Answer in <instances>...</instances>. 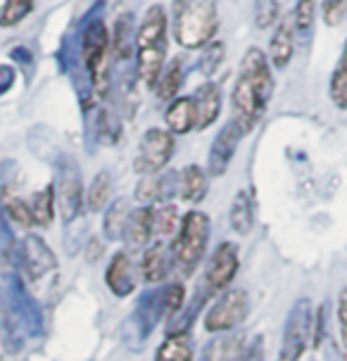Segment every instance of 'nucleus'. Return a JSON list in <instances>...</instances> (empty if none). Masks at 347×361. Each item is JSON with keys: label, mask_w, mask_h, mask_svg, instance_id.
Listing matches in <instances>:
<instances>
[{"label": "nucleus", "mask_w": 347, "mask_h": 361, "mask_svg": "<svg viewBox=\"0 0 347 361\" xmlns=\"http://www.w3.org/2000/svg\"><path fill=\"white\" fill-rule=\"evenodd\" d=\"M248 312H250V298L245 290L241 288L224 290L221 298L205 314V328H207V333H217V335L236 331L248 319Z\"/></svg>", "instance_id": "obj_8"}, {"label": "nucleus", "mask_w": 347, "mask_h": 361, "mask_svg": "<svg viewBox=\"0 0 347 361\" xmlns=\"http://www.w3.org/2000/svg\"><path fill=\"white\" fill-rule=\"evenodd\" d=\"M164 124L166 131L174 135H185L193 128H197V112L193 98H178L174 100L164 112Z\"/></svg>", "instance_id": "obj_20"}, {"label": "nucleus", "mask_w": 347, "mask_h": 361, "mask_svg": "<svg viewBox=\"0 0 347 361\" xmlns=\"http://www.w3.org/2000/svg\"><path fill=\"white\" fill-rule=\"evenodd\" d=\"M338 326H340V340L347 350V286L338 295Z\"/></svg>", "instance_id": "obj_40"}, {"label": "nucleus", "mask_w": 347, "mask_h": 361, "mask_svg": "<svg viewBox=\"0 0 347 361\" xmlns=\"http://www.w3.org/2000/svg\"><path fill=\"white\" fill-rule=\"evenodd\" d=\"M231 228L236 231L238 235H248L255 226V204H252V195L248 190L236 192L233 202H231Z\"/></svg>", "instance_id": "obj_24"}, {"label": "nucleus", "mask_w": 347, "mask_h": 361, "mask_svg": "<svg viewBox=\"0 0 347 361\" xmlns=\"http://www.w3.org/2000/svg\"><path fill=\"white\" fill-rule=\"evenodd\" d=\"M314 19H317V3L314 0H298L293 12V27L295 34L307 36L314 29Z\"/></svg>", "instance_id": "obj_33"}, {"label": "nucleus", "mask_w": 347, "mask_h": 361, "mask_svg": "<svg viewBox=\"0 0 347 361\" xmlns=\"http://www.w3.org/2000/svg\"><path fill=\"white\" fill-rule=\"evenodd\" d=\"M171 267H174V257L169 252V247H166L164 243H155V245H150V247L145 250L140 271H143L145 283L157 286V283H162L166 276H169Z\"/></svg>", "instance_id": "obj_19"}, {"label": "nucleus", "mask_w": 347, "mask_h": 361, "mask_svg": "<svg viewBox=\"0 0 347 361\" xmlns=\"http://www.w3.org/2000/svg\"><path fill=\"white\" fill-rule=\"evenodd\" d=\"M281 19V0H255V27L267 31L279 24Z\"/></svg>", "instance_id": "obj_32"}, {"label": "nucleus", "mask_w": 347, "mask_h": 361, "mask_svg": "<svg viewBox=\"0 0 347 361\" xmlns=\"http://www.w3.org/2000/svg\"><path fill=\"white\" fill-rule=\"evenodd\" d=\"M195 102V112H197V128H207L219 119L221 114V90L217 83H202L197 86L195 93L190 95Z\"/></svg>", "instance_id": "obj_18"}, {"label": "nucleus", "mask_w": 347, "mask_h": 361, "mask_svg": "<svg viewBox=\"0 0 347 361\" xmlns=\"http://www.w3.org/2000/svg\"><path fill=\"white\" fill-rule=\"evenodd\" d=\"M248 352L245 335L241 331L219 333L214 340L205 345L200 361H241Z\"/></svg>", "instance_id": "obj_15"}, {"label": "nucleus", "mask_w": 347, "mask_h": 361, "mask_svg": "<svg viewBox=\"0 0 347 361\" xmlns=\"http://www.w3.org/2000/svg\"><path fill=\"white\" fill-rule=\"evenodd\" d=\"M15 79H17L15 67H10V64H0V95H5L12 86H15Z\"/></svg>", "instance_id": "obj_42"}, {"label": "nucleus", "mask_w": 347, "mask_h": 361, "mask_svg": "<svg viewBox=\"0 0 347 361\" xmlns=\"http://www.w3.org/2000/svg\"><path fill=\"white\" fill-rule=\"evenodd\" d=\"M5 302H8L12 316L19 324V328L24 331L27 338H38L43 333V314L38 302L34 300V295L24 288V281L17 274L5 276Z\"/></svg>", "instance_id": "obj_7"}, {"label": "nucleus", "mask_w": 347, "mask_h": 361, "mask_svg": "<svg viewBox=\"0 0 347 361\" xmlns=\"http://www.w3.org/2000/svg\"><path fill=\"white\" fill-rule=\"evenodd\" d=\"M174 38L185 50H202L219 29V12L214 0H174Z\"/></svg>", "instance_id": "obj_3"}, {"label": "nucleus", "mask_w": 347, "mask_h": 361, "mask_svg": "<svg viewBox=\"0 0 347 361\" xmlns=\"http://www.w3.org/2000/svg\"><path fill=\"white\" fill-rule=\"evenodd\" d=\"M326 338V305L319 307V312H314V331H312V343L319 347Z\"/></svg>", "instance_id": "obj_41"}, {"label": "nucleus", "mask_w": 347, "mask_h": 361, "mask_svg": "<svg viewBox=\"0 0 347 361\" xmlns=\"http://www.w3.org/2000/svg\"><path fill=\"white\" fill-rule=\"evenodd\" d=\"M136 22H133V12H121L117 15L112 24V34H110V48H112V60L126 62L131 53L136 50Z\"/></svg>", "instance_id": "obj_16"}, {"label": "nucleus", "mask_w": 347, "mask_h": 361, "mask_svg": "<svg viewBox=\"0 0 347 361\" xmlns=\"http://www.w3.org/2000/svg\"><path fill=\"white\" fill-rule=\"evenodd\" d=\"M241 126L236 124L233 119L229 121L226 126L219 128V133L214 135V140H212V147H209V157H207V171L209 176H224V173L229 171L231 166V159H233V154L238 150V143H241L243 138Z\"/></svg>", "instance_id": "obj_13"}, {"label": "nucleus", "mask_w": 347, "mask_h": 361, "mask_svg": "<svg viewBox=\"0 0 347 361\" xmlns=\"http://www.w3.org/2000/svg\"><path fill=\"white\" fill-rule=\"evenodd\" d=\"M3 207L8 212L10 219H15L19 226H24V228H29V226H34V214H31V204H27L24 200H19L17 195H12V192H5L3 195Z\"/></svg>", "instance_id": "obj_34"}, {"label": "nucleus", "mask_w": 347, "mask_h": 361, "mask_svg": "<svg viewBox=\"0 0 347 361\" xmlns=\"http://www.w3.org/2000/svg\"><path fill=\"white\" fill-rule=\"evenodd\" d=\"M209 243V216L202 212H188L181 224H178L176 238L171 243V257L174 267L178 274L190 276L193 271L200 267Z\"/></svg>", "instance_id": "obj_5"}, {"label": "nucleus", "mask_w": 347, "mask_h": 361, "mask_svg": "<svg viewBox=\"0 0 347 361\" xmlns=\"http://www.w3.org/2000/svg\"><path fill=\"white\" fill-rule=\"evenodd\" d=\"M100 252H102V245L98 243V238H91V240H88V262L98 259Z\"/></svg>", "instance_id": "obj_44"}, {"label": "nucleus", "mask_w": 347, "mask_h": 361, "mask_svg": "<svg viewBox=\"0 0 347 361\" xmlns=\"http://www.w3.org/2000/svg\"><path fill=\"white\" fill-rule=\"evenodd\" d=\"M274 93V74L272 62L264 55V50L250 48L241 60L231 105H233V119L241 126L243 133H250L264 117L267 105Z\"/></svg>", "instance_id": "obj_1"}, {"label": "nucleus", "mask_w": 347, "mask_h": 361, "mask_svg": "<svg viewBox=\"0 0 347 361\" xmlns=\"http://www.w3.org/2000/svg\"><path fill=\"white\" fill-rule=\"evenodd\" d=\"M131 202L126 197H119L107 204L105 219H102V231H105L107 240H121L126 235L128 216H131Z\"/></svg>", "instance_id": "obj_23"}, {"label": "nucleus", "mask_w": 347, "mask_h": 361, "mask_svg": "<svg viewBox=\"0 0 347 361\" xmlns=\"http://www.w3.org/2000/svg\"><path fill=\"white\" fill-rule=\"evenodd\" d=\"M31 214L38 226H50L55 216V185H46L31 197Z\"/></svg>", "instance_id": "obj_29"}, {"label": "nucleus", "mask_w": 347, "mask_h": 361, "mask_svg": "<svg viewBox=\"0 0 347 361\" xmlns=\"http://www.w3.org/2000/svg\"><path fill=\"white\" fill-rule=\"evenodd\" d=\"M110 31L102 19H91L81 34V62L86 67L88 81L93 83L95 98L102 100L110 93Z\"/></svg>", "instance_id": "obj_4"}, {"label": "nucleus", "mask_w": 347, "mask_h": 361, "mask_svg": "<svg viewBox=\"0 0 347 361\" xmlns=\"http://www.w3.org/2000/svg\"><path fill=\"white\" fill-rule=\"evenodd\" d=\"M183 74H185V64H183V57H174L164 64L162 74H159V81H157V98L162 102H169L176 98V93L181 90V83H183Z\"/></svg>", "instance_id": "obj_25"}, {"label": "nucleus", "mask_w": 347, "mask_h": 361, "mask_svg": "<svg viewBox=\"0 0 347 361\" xmlns=\"http://www.w3.org/2000/svg\"><path fill=\"white\" fill-rule=\"evenodd\" d=\"M241 361H264V343H262V338H257L255 343L248 347L245 357Z\"/></svg>", "instance_id": "obj_43"}, {"label": "nucleus", "mask_w": 347, "mask_h": 361, "mask_svg": "<svg viewBox=\"0 0 347 361\" xmlns=\"http://www.w3.org/2000/svg\"><path fill=\"white\" fill-rule=\"evenodd\" d=\"M166 12L162 5H152L147 8L143 22L138 27L136 36V74L145 86L155 88L166 64V41L169 34L166 29Z\"/></svg>", "instance_id": "obj_2"}, {"label": "nucleus", "mask_w": 347, "mask_h": 361, "mask_svg": "<svg viewBox=\"0 0 347 361\" xmlns=\"http://www.w3.org/2000/svg\"><path fill=\"white\" fill-rule=\"evenodd\" d=\"M238 247L233 243H221L214 250V255L209 257L207 274H205V293L209 295H221L224 290L231 286V281L238 274Z\"/></svg>", "instance_id": "obj_11"}, {"label": "nucleus", "mask_w": 347, "mask_h": 361, "mask_svg": "<svg viewBox=\"0 0 347 361\" xmlns=\"http://www.w3.org/2000/svg\"><path fill=\"white\" fill-rule=\"evenodd\" d=\"M136 200L143 204H152V202H164L162 200V178L159 176H143V180L136 188Z\"/></svg>", "instance_id": "obj_35"}, {"label": "nucleus", "mask_w": 347, "mask_h": 361, "mask_svg": "<svg viewBox=\"0 0 347 361\" xmlns=\"http://www.w3.org/2000/svg\"><path fill=\"white\" fill-rule=\"evenodd\" d=\"M10 55L15 57V60H17V64H29V62H31V53H29V50H24V48H17V50H12Z\"/></svg>", "instance_id": "obj_45"}, {"label": "nucleus", "mask_w": 347, "mask_h": 361, "mask_svg": "<svg viewBox=\"0 0 347 361\" xmlns=\"http://www.w3.org/2000/svg\"><path fill=\"white\" fill-rule=\"evenodd\" d=\"M110 197H112V176H110V171L95 173V178L91 180L88 192H86V207L91 212H100V209H105L107 204L112 202Z\"/></svg>", "instance_id": "obj_27"}, {"label": "nucleus", "mask_w": 347, "mask_h": 361, "mask_svg": "<svg viewBox=\"0 0 347 361\" xmlns=\"http://www.w3.org/2000/svg\"><path fill=\"white\" fill-rule=\"evenodd\" d=\"M36 0H3L0 5V27H17L34 12Z\"/></svg>", "instance_id": "obj_30"}, {"label": "nucleus", "mask_w": 347, "mask_h": 361, "mask_svg": "<svg viewBox=\"0 0 347 361\" xmlns=\"http://www.w3.org/2000/svg\"><path fill=\"white\" fill-rule=\"evenodd\" d=\"M347 17V0H321V19L326 27H340Z\"/></svg>", "instance_id": "obj_38"}, {"label": "nucleus", "mask_w": 347, "mask_h": 361, "mask_svg": "<svg viewBox=\"0 0 347 361\" xmlns=\"http://www.w3.org/2000/svg\"><path fill=\"white\" fill-rule=\"evenodd\" d=\"M155 361H193V347L188 335H166L159 345Z\"/></svg>", "instance_id": "obj_28"}, {"label": "nucleus", "mask_w": 347, "mask_h": 361, "mask_svg": "<svg viewBox=\"0 0 347 361\" xmlns=\"http://www.w3.org/2000/svg\"><path fill=\"white\" fill-rule=\"evenodd\" d=\"M105 283L114 298H128L136 290V267L126 252L112 255L105 271Z\"/></svg>", "instance_id": "obj_14"}, {"label": "nucleus", "mask_w": 347, "mask_h": 361, "mask_svg": "<svg viewBox=\"0 0 347 361\" xmlns=\"http://www.w3.org/2000/svg\"><path fill=\"white\" fill-rule=\"evenodd\" d=\"M224 55H226V50H224V43H209V45H205V53L200 57V72L205 76H212L217 72V69L221 67V62H224Z\"/></svg>", "instance_id": "obj_37"}, {"label": "nucleus", "mask_w": 347, "mask_h": 361, "mask_svg": "<svg viewBox=\"0 0 347 361\" xmlns=\"http://www.w3.org/2000/svg\"><path fill=\"white\" fill-rule=\"evenodd\" d=\"M152 233H155V209L150 204L133 209L131 216H128L126 235H124L128 245L131 247H143L145 243H150Z\"/></svg>", "instance_id": "obj_21"}, {"label": "nucleus", "mask_w": 347, "mask_h": 361, "mask_svg": "<svg viewBox=\"0 0 347 361\" xmlns=\"http://www.w3.org/2000/svg\"><path fill=\"white\" fill-rule=\"evenodd\" d=\"M19 267L31 281H38L57 271V259L41 235H27L19 243Z\"/></svg>", "instance_id": "obj_12"}, {"label": "nucleus", "mask_w": 347, "mask_h": 361, "mask_svg": "<svg viewBox=\"0 0 347 361\" xmlns=\"http://www.w3.org/2000/svg\"><path fill=\"white\" fill-rule=\"evenodd\" d=\"M119 133H121L119 119L114 117L110 109H100L98 117H95V138L105 145H117Z\"/></svg>", "instance_id": "obj_31"}, {"label": "nucleus", "mask_w": 347, "mask_h": 361, "mask_svg": "<svg viewBox=\"0 0 347 361\" xmlns=\"http://www.w3.org/2000/svg\"><path fill=\"white\" fill-rule=\"evenodd\" d=\"M178 214L174 209V204L162 202V207L155 212V233L159 235H171L174 231H178Z\"/></svg>", "instance_id": "obj_36"}, {"label": "nucleus", "mask_w": 347, "mask_h": 361, "mask_svg": "<svg viewBox=\"0 0 347 361\" xmlns=\"http://www.w3.org/2000/svg\"><path fill=\"white\" fill-rule=\"evenodd\" d=\"M174 154V133L166 128H150L140 138V150L136 157V171L143 176L162 171Z\"/></svg>", "instance_id": "obj_10"}, {"label": "nucleus", "mask_w": 347, "mask_h": 361, "mask_svg": "<svg viewBox=\"0 0 347 361\" xmlns=\"http://www.w3.org/2000/svg\"><path fill=\"white\" fill-rule=\"evenodd\" d=\"M329 95H331V102L338 109H347V38L343 43V53L338 57L336 69H333V76L329 83Z\"/></svg>", "instance_id": "obj_26"}, {"label": "nucleus", "mask_w": 347, "mask_h": 361, "mask_svg": "<svg viewBox=\"0 0 347 361\" xmlns=\"http://www.w3.org/2000/svg\"><path fill=\"white\" fill-rule=\"evenodd\" d=\"M15 250V233H12L10 216L0 204V252H12Z\"/></svg>", "instance_id": "obj_39"}, {"label": "nucleus", "mask_w": 347, "mask_h": 361, "mask_svg": "<svg viewBox=\"0 0 347 361\" xmlns=\"http://www.w3.org/2000/svg\"><path fill=\"white\" fill-rule=\"evenodd\" d=\"M207 190H209L207 176H205V171L197 164L185 166V169L178 173V197H181L183 202H190V204L202 202Z\"/></svg>", "instance_id": "obj_22"}, {"label": "nucleus", "mask_w": 347, "mask_h": 361, "mask_svg": "<svg viewBox=\"0 0 347 361\" xmlns=\"http://www.w3.org/2000/svg\"><path fill=\"white\" fill-rule=\"evenodd\" d=\"M55 192L57 202H60V214L64 224L74 221L81 216V207L86 202L83 197V180H81V169L76 166L74 159L62 157L57 162V180H55Z\"/></svg>", "instance_id": "obj_9"}, {"label": "nucleus", "mask_w": 347, "mask_h": 361, "mask_svg": "<svg viewBox=\"0 0 347 361\" xmlns=\"http://www.w3.org/2000/svg\"><path fill=\"white\" fill-rule=\"evenodd\" d=\"M295 55V27H293V17H286L276 24L274 36L269 41V62L276 69H286L291 64Z\"/></svg>", "instance_id": "obj_17"}, {"label": "nucleus", "mask_w": 347, "mask_h": 361, "mask_svg": "<svg viewBox=\"0 0 347 361\" xmlns=\"http://www.w3.org/2000/svg\"><path fill=\"white\" fill-rule=\"evenodd\" d=\"M314 331V307L307 298H300L288 312L281 343V361H300L307 352Z\"/></svg>", "instance_id": "obj_6"}]
</instances>
